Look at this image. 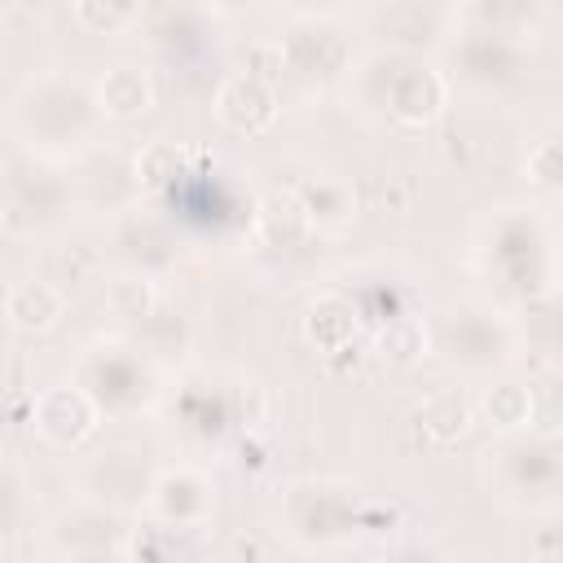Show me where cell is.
<instances>
[{"label":"cell","instance_id":"obj_29","mask_svg":"<svg viewBox=\"0 0 563 563\" xmlns=\"http://www.w3.org/2000/svg\"><path fill=\"white\" fill-rule=\"evenodd\" d=\"M413 418H418V431H422L431 444H453V440H462V435L471 431L475 409H471V400L457 396V391H435V396H427V400L418 405Z\"/></svg>","mask_w":563,"mask_h":563},{"label":"cell","instance_id":"obj_14","mask_svg":"<svg viewBox=\"0 0 563 563\" xmlns=\"http://www.w3.org/2000/svg\"><path fill=\"white\" fill-rule=\"evenodd\" d=\"M114 246L128 273L141 277H167L180 260V224L172 220V211H154V207H132L123 216H114Z\"/></svg>","mask_w":563,"mask_h":563},{"label":"cell","instance_id":"obj_17","mask_svg":"<svg viewBox=\"0 0 563 563\" xmlns=\"http://www.w3.org/2000/svg\"><path fill=\"white\" fill-rule=\"evenodd\" d=\"M211 114L238 136H264L282 114L277 84L260 70H229L211 92Z\"/></svg>","mask_w":563,"mask_h":563},{"label":"cell","instance_id":"obj_8","mask_svg":"<svg viewBox=\"0 0 563 563\" xmlns=\"http://www.w3.org/2000/svg\"><path fill=\"white\" fill-rule=\"evenodd\" d=\"M75 180L57 158L26 154L4 167L0 180V216L18 233H44L57 229L66 216H75Z\"/></svg>","mask_w":563,"mask_h":563},{"label":"cell","instance_id":"obj_36","mask_svg":"<svg viewBox=\"0 0 563 563\" xmlns=\"http://www.w3.org/2000/svg\"><path fill=\"white\" fill-rule=\"evenodd\" d=\"M13 9H18V0H0V18H9Z\"/></svg>","mask_w":563,"mask_h":563},{"label":"cell","instance_id":"obj_2","mask_svg":"<svg viewBox=\"0 0 563 563\" xmlns=\"http://www.w3.org/2000/svg\"><path fill=\"white\" fill-rule=\"evenodd\" d=\"M9 128L26 145V154L66 163L97 145L106 114H101L97 88L88 79H79L70 70H44L13 92Z\"/></svg>","mask_w":563,"mask_h":563},{"label":"cell","instance_id":"obj_4","mask_svg":"<svg viewBox=\"0 0 563 563\" xmlns=\"http://www.w3.org/2000/svg\"><path fill=\"white\" fill-rule=\"evenodd\" d=\"M488 493L519 515H554L563 497V444L554 431H506L484 453Z\"/></svg>","mask_w":563,"mask_h":563},{"label":"cell","instance_id":"obj_33","mask_svg":"<svg viewBox=\"0 0 563 563\" xmlns=\"http://www.w3.org/2000/svg\"><path fill=\"white\" fill-rule=\"evenodd\" d=\"M523 176L532 189L541 194H554L559 180H563V154H559V136H541L532 150H528V163H523Z\"/></svg>","mask_w":563,"mask_h":563},{"label":"cell","instance_id":"obj_25","mask_svg":"<svg viewBox=\"0 0 563 563\" xmlns=\"http://www.w3.org/2000/svg\"><path fill=\"white\" fill-rule=\"evenodd\" d=\"M457 22L484 26V31H501L515 40H528L541 26L545 0H453Z\"/></svg>","mask_w":563,"mask_h":563},{"label":"cell","instance_id":"obj_18","mask_svg":"<svg viewBox=\"0 0 563 563\" xmlns=\"http://www.w3.org/2000/svg\"><path fill=\"white\" fill-rule=\"evenodd\" d=\"M172 427H180L194 444H220L233 427H242V400L233 387H224L220 378L211 374H194L176 405H172Z\"/></svg>","mask_w":563,"mask_h":563},{"label":"cell","instance_id":"obj_19","mask_svg":"<svg viewBox=\"0 0 563 563\" xmlns=\"http://www.w3.org/2000/svg\"><path fill=\"white\" fill-rule=\"evenodd\" d=\"M145 515L158 523H180V528H207L216 515V484L198 466H158L150 479Z\"/></svg>","mask_w":563,"mask_h":563},{"label":"cell","instance_id":"obj_11","mask_svg":"<svg viewBox=\"0 0 563 563\" xmlns=\"http://www.w3.org/2000/svg\"><path fill=\"white\" fill-rule=\"evenodd\" d=\"M75 180V202L79 211H97V216H123L132 207L145 202L141 176H136V154L119 150V145H92L79 154V167L70 172Z\"/></svg>","mask_w":563,"mask_h":563},{"label":"cell","instance_id":"obj_35","mask_svg":"<svg viewBox=\"0 0 563 563\" xmlns=\"http://www.w3.org/2000/svg\"><path fill=\"white\" fill-rule=\"evenodd\" d=\"M299 22H334L352 9V0H282Z\"/></svg>","mask_w":563,"mask_h":563},{"label":"cell","instance_id":"obj_22","mask_svg":"<svg viewBox=\"0 0 563 563\" xmlns=\"http://www.w3.org/2000/svg\"><path fill=\"white\" fill-rule=\"evenodd\" d=\"M92 88H97L101 114L114 119V123H132V119L150 114L154 110V97H158L154 75L141 70V66H110Z\"/></svg>","mask_w":563,"mask_h":563},{"label":"cell","instance_id":"obj_31","mask_svg":"<svg viewBox=\"0 0 563 563\" xmlns=\"http://www.w3.org/2000/svg\"><path fill=\"white\" fill-rule=\"evenodd\" d=\"M106 308L123 321H145L154 308H158V295H154V277H141V273H128L114 277L106 286Z\"/></svg>","mask_w":563,"mask_h":563},{"label":"cell","instance_id":"obj_5","mask_svg":"<svg viewBox=\"0 0 563 563\" xmlns=\"http://www.w3.org/2000/svg\"><path fill=\"white\" fill-rule=\"evenodd\" d=\"M70 378L88 391L101 418H141L163 396V374L154 356L132 339H97L79 352Z\"/></svg>","mask_w":563,"mask_h":563},{"label":"cell","instance_id":"obj_21","mask_svg":"<svg viewBox=\"0 0 563 563\" xmlns=\"http://www.w3.org/2000/svg\"><path fill=\"white\" fill-rule=\"evenodd\" d=\"M66 317V286L48 277H22L4 290V321L18 334H48Z\"/></svg>","mask_w":563,"mask_h":563},{"label":"cell","instance_id":"obj_1","mask_svg":"<svg viewBox=\"0 0 563 563\" xmlns=\"http://www.w3.org/2000/svg\"><path fill=\"white\" fill-rule=\"evenodd\" d=\"M453 79L431 53L374 44L343 66V101L356 119L391 132H427L449 110Z\"/></svg>","mask_w":563,"mask_h":563},{"label":"cell","instance_id":"obj_16","mask_svg":"<svg viewBox=\"0 0 563 563\" xmlns=\"http://www.w3.org/2000/svg\"><path fill=\"white\" fill-rule=\"evenodd\" d=\"M97 427H101V413H97V405L88 400V391L75 378L44 387L35 396V405H31V431L57 453L84 449L97 435Z\"/></svg>","mask_w":563,"mask_h":563},{"label":"cell","instance_id":"obj_30","mask_svg":"<svg viewBox=\"0 0 563 563\" xmlns=\"http://www.w3.org/2000/svg\"><path fill=\"white\" fill-rule=\"evenodd\" d=\"M145 4L150 0H70V13L88 35L114 40V35H132L141 26Z\"/></svg>","mask_w":563,"mask_h":563},{"label":"cell","instance_id":"obj_3","mask_svg":"<svg viewBox=\"0 0 563 563\" xmlns=\"http://www.w3.org/2000/svg\"><path fill=\"white\" fill-rule=\"evenodd\" d=\"M475 260L506 299L545 303L559 290L554 224L541 207H501L475 233Z\"/></svg>","mask_w":563,"mask_h":563},{"label":"cell","instance_id":"obj_12","mask_svg":"<svg viewBox=\"0 0 563 563\" xmlns=\"http://www.w3.org/2000/svg\"><path fill=\"white\" fill-rule=\"evenodd\" d=\"M44 554H53V559H123L128 554L123 515L79 497L75 506H66L48 519Z\"/></svg>","mask_w":563,"mask_h":563},{"label":"cell","instance_id":"obj_32","mask_svg":"<svg viewBox=\"0 0 563 563\" xmlns=\"http://www.w3.org/2000/svg\"><path fill=\"white\" fill-rule=\"evenodd\" d=\"M136 176H141V189H145V194L172 189V185L185 176V154H180L172 141H154V145L136 150Z\"/></svg>","mask_w":563,"mask_h":563},{"label":"cell","instance_id":"obj_24","mask_svg":"<svg viewBox=\"0 0 563 563\" xmlns=\"http://www.w3.org/2000/svg\"><path fill=\"white\" fill-rule=\"evenodd\" d=\"M343 295L352 299V308H356V317H361V325H365L369 334H374L378 325H387V321L413 312V290H409L400 277H391V273H365L361 286H356V290L347 286Z\"/></svg>","mask_w":563,"mask_h":563},{"label":"cell","instance_id":"obj_34","mask_svg":"<svg viewBox=\"0 0 563 563\" xmlns=\"http://www.w3.org/2000/svg\"><path fill=\"white\" fill-rule=\"evenodd\" d=\"M26 515V479L13 462L0 457V537H9Z\"/></svg>","mask_w":563,"mask_h":563},{"label":"cell","instance_id":"obj_13","mask_svg":"<svg viewBox=\"0 0 563 563\" xmlns=\"http://www.w3.org/2000/svg\"><path fill=\"white\" fill-rule=\"evenodd\" d=\"M369 31L387 48L440 53L444 40L457 31V9L453 0H374Z\"/></svg>","mask_w":563,"mask_h":563},{"label":"cell","instance_id":"obj_6","mask_svg":"<svg viewBox=\"0 0 563 563\" xmlns=\"http://www.w3.org/2000/svg\"><path fill=\"white\" fill-rule=\"evenodd\" d=\"M427 347L444 365L475 374V378H488L515 361L519 330L488 299H453L427 321Z\"/></svg>","mask_w":563,"mask_h":563},{"label":"cell","instance_id":"obj_20","mask_svg":"<svg viewBox=\"0 0 563 563\" xmlns=\"http://www.w3.org/2000/svg\"><path fill=\"white\" fill-rule=\"evenodd\" d=\"M347 40L334 22H299L282 44H277V70H290L299 79H325L343 75L347 66Z\"/></svg>","mask_w":563,"mask_h":563},{"label":"cell","instance_id":"obj_15","mask_svg":"<svg viewBox=\"0 0 563 563\" xmlns=\"http://www.w3.org/2000/svg\"><path fill=\"white\" fill-rule=\"evenodd\" d=\"M154 471L158 466H150L145 453H136V449L97 453L79 466V497L97 501L106 510H119V515H136V510H145Z\"/></svg>","mask_w":563,"mask_h":563},{"label":"cell","instance_id":"obj_23","mask_svg":"<svg viewBox=\"0 0 563 563\" xmlns=\"http://www.w3.org/2000/svg\"><path fill=\"white\" fill-rule=\"evenodd\" d=\"M303 334H308V343H312L321 356H339V352H347V347L365 334V325H361L352 299H347L343 290H334V295H321V299L308 308Z\"/></svg>","mask_w":563,"mask_h":563},{"label":"cell","instance_id":"obj_7","mask_svg":"<svg viewBox=\"0 0 563 563\" xmlns=\"http://www.w3.org/2000/svg\"><path fill=\"white\" fill-rule=\"evenodd\" d=\"M282 532L299 550H339L356 532L374 528V506L361 497V488L339 479H299L282 493Z\"/></svg>","mask_w":563,"mask_h":563},{"label":"cell","instance_id":"obj_28","mask_svg":"<svg viewBox=\"0 0 563 563\" xmlns=\"http://www.w3.org/2000/svg\"><path fill=\"white\" fill-rule=\"evenodd\" d=\"M532 409H537V405H532V387H523V383H515V378L488 383L484 396H479V418H484L497 435L532 427Z\"/></svg>","mask_w":563,"mask_h":563},{"label":"cell","instance_id":"obj_26","mask_svg":"<svg viewBox=\"0 0 563 563\" xmlns=\"http://www.w3.org/2000/svg\"><path fill=\"white\" fill-rule=\"evenodd\" d=\"M295 207L303 216V224L321 229V233H339L356 220V198L339 176H317L295 194Z\"/></svg>","mask_w":563,"mask_h":563},{"label":"cell","instance_id":"obj_10","mask_svg":"<svg viewBox=\"0 0 563 563\" xmlns=\"http://www.w3.org/2000/svg\"><path fill=\"white\" fill-rule=\"evenodd\" d=\"M136 31L167 70H198L220 44L216 13L202 0H150Z\"/></svg>","mask_w":563,"mask_h":563},{"label":"cell","instance_id":"obj_9","mask_svg":"<svg viewBox=\"0 0 563 563\" xmlns=\"http://www.w3.org/2000/svg\"><path fill=\"white\" fill-rule=\"evenodd\" d=\"M444 75L479 88V92H506L519 88L532 70V53L528 40L501 35V31H484L471 22H457V31L444 40Z\"/></svg>","mask_w":563,"mask_h":563},{"label":"cell","instance_id":"obj_27","mask_svg":"<svg viewBox=\"0 0 563 563\" xmlns=\"http://www.w3.org/2000/svg\"><path fill=\"white\" fill-rule=\"evenodd\" d=\"M198 537H202V528L150 519L145 528H128V554L123 559H198L202 554Z\"/></svg>","mask_w":563,"mask_h":563}]
</instances>
